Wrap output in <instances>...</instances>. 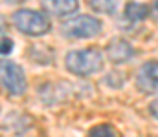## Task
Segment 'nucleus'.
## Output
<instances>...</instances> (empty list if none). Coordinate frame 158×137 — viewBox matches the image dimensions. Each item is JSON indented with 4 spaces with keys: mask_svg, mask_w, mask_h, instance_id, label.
<instances>
[{
    "mask_svg": "<svg viewBox=\"0 0 158 137\" xmlns=\"http://www.w3.org/2000/svg\"><path fill=\"white\" fill-rule=\"evenodd\" d=\"M103 62H105V55L96 48L72 49V51H68V55L64 59L66 70L77 77H90V75L101 71Z\"/></svg>",
    "mask_w": 158,
    "mask_h": 137,
    "instance_id": "obj_1",
    "label": "nucleus"
},
{
    "mask_svg": "<svg viewBox=\"0 0 158 137\" xmlns=\"http://www.w3.org/2000/svg\"><path fill=\"white\" fill-rule=\"evenodd\" d=\"M13 24L15 28L30 37H40L50 31V18L35 9H19L13 13Z\"/></svg>",
    "mask_w": 158,
    "mask_h": 137,
    "instance_id": "obj_2",
    "label": "nucleus"
},
{
    "mask_svg": "<svg viewBox=\"0 0 158 137\" xmlns=\"http://www.w3.org/2000/svg\"><path fill=\"white\" fill-rule=\"evenodd\" d=\"M101 20L90 15H77L61 24V33L68 39H94L101 33Z\"/></svg>",
    "mask_w": 158,
    "mask_h": 137,
    "instance_id": "obj_3",
    "label": "nucleus"
},
{
    "mask_svg": "<svg viewBox=\"0 0 158 137\" xmlns=\"http://www.w3.org/2000/svg\"><path fill=\"white\" fill-rule=\"evenodd\" d=\"M0 86L13 97L24 95L28 82H26V75H24L22 68L17 62L0 59Z\"/></svg>",
    "mask_w": 158,
    "mask_h": 137,
    "instance_id": "obj_4",
    "label": "nucleus"
},
{
    "mask_svg": "<svg viewBox=\"0 0 158 137\" xmlns=\"http://www.w3.org/2000/svg\"><path fill=\"white\" fill-rule=\"evenodd\" d=\"M136 86L142 93L153 95L158 91V60H147L140 66L136 75Z\"/></svg>",
    "mask_w": 158,
    "mask_h": 137,
    "instance_id": "obj_5",
    "label": "nucleus"
},
{
    "mask_svg": "<svg viewBox=\"0 0 158 137\" xmlns=\"http://www.w3.org/2000/svg\"><path fill=\"white\" fill-rule=\"evenodd\" d=\"M134 48L123 39H112L110 44L107 46V59L114 64H123L129 62L134 57Z\"/></svg>",
    "mask_w": 158,
    "mask_h": 137,
    "instance_id": "obj_6",
    "label": "nucleus"
},
{
    "mask_svg": "<svg viewBox=\"0 0 158 137\" xmlns=\"http://www.w3.org/2000/svg\"><path fill=\"white\" fill-rule=\"evenodd\" d=\"M42 7L50 15L68 17L79 9V0H42Z\"/></svg>",
    "mask_w": 158,
    "mask_h": 137,
    "instance_id": "obj_7",
    "label": "nucleus"
},
{
    "mask_svg": "<svg viewBox=\"0 0 158 137\" xmlns=\"http://www.w3.org/2000/svg\"><path fill=\"white\" fill-rule=\"evenodd\" d=\"M151 15V9H149V6H145V4H142V2H129L127 6H125V18L129 20V22H142V20H145L147 17Z\"/></svg>",
    "mask_w": 158,
    "mask_h": 137,
    "instance_id": "obj_8",
    "label": "nucleus"
},
{
    "mask_svg": "<svg viewBox=\"0 0 158 137\" xmlns=\"http://www.w3.org/2000/svg\"><path fill=\"white\" fill-rule=\"evenodd\" d=\"M90 7L96 11V13H105V15H110L118 9L119 0H88Z\"/></svg>",
    "mask_w": 158,
    "mask_h": 137,
    "instance_id": "obj_9",
    "label": "nucleus"
},
{
    "mask_svg": "<svg viewBox=\"0 0 158 137\" xmlns=\"http://www.w3.org/2000/svg\"><path fill=\"white\" fill-rule=\"evenodd\" d=\"M88 137H116V128L110 124H98L88 132Z\"/></svg>",
    "mask_w": 158,
    "mask_h": 137,
    "instance_id": "obj_10",
    "label": "nucleus"
},
{
    "mask_svg": "<svg viewBox=\"0 0 158 137\" xmlns=\"http://www.w3.org/2000/svg\"><path fill=\"white\" fill-rule=\"evenodd\" d=\"M11 49H13V40H11L9 37L2 35V37H0V55H7Z\"/></svg>",
    "mask_w": 158,
    "mask_h": 137,
    "instance_id": "obj_11",
    "label": "nucleus"
},
{
    "mask_svg": "<svg viewBox=\"0 0 158 137\" xmlns=\"http://www.w3.org/2000/svg\"><path fill=\"white\" fill-rule=\"evenodd\" d=\"M149 112H151V115H153L155 119H158V99L151 102V106H149Z\"/></svg>",
    "mask_w": 158,
    "mask_h": 137,
    "instance_id": "obj_12",
    "label": "nucleus"
},
{
    "mask_svg": "<svg viewBox=\"0 0 158 137\" xmlns=\"http://www.w3.org/2000/svg\"><path fill=\"white\" fill-rule=\"evenodd\" d=\"M151 17H153V20L158 24V0H155V4L151 6Z\"/></svg>",
    "mask_w": 158,
    "mask_h": 137,
    "instance_id": "obj_13",
    "label": "nucleus"
},
{
    "mask_svg": "<svg viewBox=\"0 0 158 137\" xmlns=\"http://www.w3.org/2000/svg\"><path fill=\"white\" fill-rule=\"evenodd\" d=\"M4 35V18L0 17V37Z\"/></svg>",
    "mask_w": 158,
    "mask_h": 137,
    "instance_id": "obj_14",
    "label": "nucleus"
}]
</instances>
